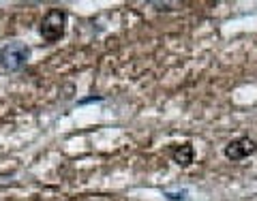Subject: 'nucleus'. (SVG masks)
Segmentation results:
<instances>
[{
	"mask_svg": "<svg viewBox=\"0 0 257 201\" xmlns=\"http://www.w3.org/2000/svg\"><path fill=\"white\" fill-rule=\"evenodd\" d=\"M64 26H67V13L60 9H52L47 11V15L41 22V37L47 43H56L60 41L64 35Z\"/></svg>",
	"mask_w": 257,
	"mask_h": 201,
	"instance_id": "1",
	"label": "nucleus"
},
{
	"mask_svg": "<svg viewBox=\"0 0 257 201\" xmlns=\"http://www.w3.org/2000/svg\"><path fill=\"white\" fill-rule=\"evenodd\" d=\"M28 60V47L24 43H9L0 52V64L5 71H20Z\"/></svg>",
	"mask_w": 257,
	"mask_h": 201,
	"instance_id": "2",
	"label": "nucleus"
},
{
	"mask_svg": "<svg viewBox=\"0 0 257 201\" xmlns=\"http://www.w3.org/2000/svg\"><path fill=\"white\" fill-rule=\"evenodd\" d=\"M255 141L248 139V137H238L234 141H229L227 146H225V156L229 160H242L246 158L248 154H253L255 152Z\"/></svg>",
	"mask_w": 257,
	"mask_h": 201,
	"instance_id": "3",
	"label": "nucleus"
},
{
	"mask_svg": "<svg viewBox=\"0 0 257 201\" xmlns=\"http://www.w3.org/2000/svg\"><path fill=\"white\" fill-rule=\"evenodd\" d=\"M174 160L178 165H182V167H187V165H191L193 163V146L191 143H182V146H178L174 150Z\"/></svg>",
	"mask_w": 257,
	"mask_h": 201,
	"instance_id": "4",
	"label": "nucleus"
}]
</instances>
